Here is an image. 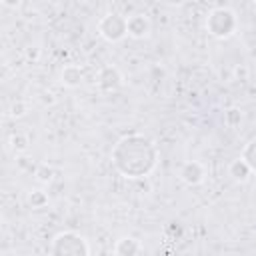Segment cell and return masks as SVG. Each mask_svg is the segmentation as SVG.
<instances>
[{
	"instance_id": "1",
	"label": "cell",
	"mask_w": 256,
	"mask_h": 256,
	"mask_svg": "<svg viewBox=\"0 0 256 256\" xmlns=\"http://www.w3.org/2000/svg\"><path fill=\"white\" fill-rule=\"evenodd\" d=\"M158 158L160 152L156 142L140 132L124 134L122 138L116 140L110 152V162L114 170L130 180H140L150 176L158 166Z\"/></svg>"
},
{
	"instance_id": "2",
	"label": "cell",
	"mask_w": 256,
	"mask_h": 256,
	"mask_svg": "<svg viewBox=\"0 0 256 256\" xmlns=\"http://www.w3.org/2000/svg\"><path fill=\"white\" fill-rule=\"evenodd\" d=\"M206 32L216 40H228L238 30V16L228 6H216L206 14Z\"/></svg>"
},
{
	"instance_id": "3",
	"label": "cell",
	"mask_w": 256,
	"mask_h": 256,
	"mask_svg": "<svg viewBox=\"0 0 256 256\" xmlns=\"http://www.w3.org/2000/svg\"><path fill=\"white\" fill-rule=\"evenodd\" d=\"M90 252L92 250H90L88 240L74 230L58 232L50 240V246H48V254L52 256H88Z\"/></svg>"
},
{
	"instance_id": "4",
	"label": "cell",
	"mask_w": 256,
	"mask_h": 256,
	"mask_svg": "<svg viewBox=\"0 0 256 256\" xmlns=\"http://www.w3.org/2000/svg\"><path fill=\"white\" fill-rule=\"evenodd\" d=\"M96 30H98L100 38H104L110 44L122 42L128 36V18L118 12H108L98 20Z\"/></svg>"
},
{
	"instance_id": "5",
	"label": "cell",
	"mask_w": 256,
	"mask_h": 256,
	"mask_svg": "<svg viewBox=\"0 0 256 256\" xmlns=\"http://www.w3.org/2000/svg\"><path fill=\"white\" fill-rule=\"evenodd\" d=\"M206 174H208V170H206V166H204L200 160H186V162H182L180 168H178V178H180V182H184V184L190 186V188L200 186V184L206 180Z\"/></svg>"
},
{
	"instance_id": "6",
	"label": "cell",
	"mask_w": 256,
	"mask_h": 256,
	"mask_svg": "<svg viewBox=\"0 0 256 256\" xmlns=\"http://www.w3.org/2000/svg\"><path fill=\"white\" fill-rule=\"evenodd\" d=\"M96 84H98L100 92H116L118 88H122L124 76H122V72H120L116 66L106 64V66H102V68L98 70V74H96Z\"/></svg>"
},
{
	"instance_id": "7",
	"label": "cell",
	"mask_w": 256,
	"mask_h": 256,
	"mask_svg": "<svg viewBox=\"0 0 256 256\" xmlns=\"http://www.w3.org/2000/svg\"><path fill=\"white\" fill-rule=\"evenodd\" d=\"M152 32V22L144 12H136L128 16V36L134 40H144Z\"/></svg>"
},
{
	"instance_id": "8",
	"label": "cell",
	"mask_w": 256,
	"mask_h": 256,
	"mask_svg": "<svg viewBox=\"0 0 256 256\" xmlns=\"http://www.w3.org/2000/svg\"><path fill=\"white\" fill-rule=\"evenodd\" d=\"M112 252L116 256H138V254H144V244L134 236H122L116 240Z\"/></svg>"
},
{
	"instance_id": "9",
	"label": "cell",
	"mask_w": 256,
	"mask_h": 256,
	"mask_svg": "<svg viewBox=\"0 0 256 256\" xmlns=\"http://www.w3.org/2000/svg\"><path fill=\"white\" fill-rule=\"evenodd\" d=\"M84 82V68L80 64H66L60 70V84L64 88H78Z\"/></svg>"
},
{
	"instance_id": "10",
	"label": "cell",
	"mask_w": 256,
	"mask_h": 256,
	"mask_svg": "<svg viewBox=\"0 0 256 256\" xmlns=\"http://www.w3.org/2000/svg\"><path fill=\"white\" fill-rule=\"evenodd\" d=\"M252 174H254L252 168L246 164V160H244L242 156L230 160V164H228V176H230L236 184H246V182L252 178Z\"/></svg>"
},
{
	"instance_id": "11",
	"label": "cell",
	"mask_w": 256,
	"mask_h": 256,
	"mask_svg": "<svg viewBox=\"0 0 256 256\" xmlns=\"http://www.w3.org/2000/svg\"><path fill=\"white\" fill-rule=\"evenodd\" d=\"M244 120V112L238 108V106H230L224 110V124L228 128H238Z\"/></svg>"
},
{
	"instance_id": "12",
	"label": "cell",
	"mask_w": 256,
	"mask_h": 256,
	"mask_svg": "<svg viewBox=\"0 0 256 256\" xmlns=\"http://www.w3.org/2000/svg\"><path fill=\"white\" fill-rule=\"evenodd\" d=\"M54 176H56L54 168H52L50 164H46V162H42V164H38V166L34 168V178H36L40 184H50V182L54 180Z\"/></svg>"
},
{
	"instance_id": "13",
	"label": "cell",
	"mask_w": 256,
	"mask_h": 256,
	"mask_svg": "<svg viewBox=\"0 0 256 256\" xmlns=\"http://www.w3.org/2000/svg\"><path fill=\"white\" fill-rule=\"evenodd\" d=\"M240 156L246 160V164H248V166L252 168V172L256 174V138H252V140H248V142L244 144Z\"/></svg>"
},
{
	"instance_id": "14",
	"label": "cell",
	"mask_w": 256,
	"mask_h": 256,
	"mask_svg": "<svg viewBox=\"0 0 256 256\" xmlns=\"http://www.w3.org/2000/svg\"><path fill=\"white\" fill-rule=\"evenodd\" d=\"M28 146H30V138H28V134H24V132H16V134L10 136V148H12L16 154L26 152Z\"/></svg>"
},
{
	"instance_id": "15",
	"label": "cell",
	"mask_w": 256,
	"mask_h": 256,
	"mask_svg": "<svg viewBox=\"0 0 256 256\" xmlns=\"http://www.w3.org/2000/svg\"><path fill=\"white\" fill-rule=\"evenodd\" d=\"M28 204L32 208H44L48 204V194L44 190H32L28 194Z\"/></svg>"
},
{
	"instance_id": "16",
	"label": "cell",
	"mask_w": 256,
	"mask_h": 256,
	"mask_svg": "<svg viewBox=\"0 0 256 256\" xmlns=\"http://www.w3.org/2000/svg\"><path fill=\"white\" fill-rule=\"evenodd\" d=\"M26 112H28V104H26L24 100H14V102L10 104V110H8V114H10L12 118H22Z\"/></svg>"
},
{
	"instance_id": "17",
	"label": "cell",
	"mask_w": 256,
	"mask_h": 256,
	"mask_svg": "<svg viewBox=\"0 0 256 256\" xmlns=\"http://www.w3.org/2000/svg\"><path fill=\"white\" fill-rule=\"evenodd\" d=\"M250 78V68L246 64H236L234 66V80H240V82H246Z\"/></svg>"
},
{
	"instance_id": "18",
	"label": "cell",
	"mask_w": 256,
	"mask_h": 256,
	"mask_svg": "<svg viewBox=\"0 0 256 256\" xmlns=\"http://www.w3.org/2000/svg\"><path fill=\"white\" fill-rule=\"evenodd\" d=\"M40 54H42V50H40L38 46H26V48H24V56H26V60L38 62V60H40Z\"/></svg>"
},
{
	"instance_id": "19",
	"label": "cell",
	"mask_w": 256,
	"mask_h": 256,
	"mask_svg": "<svg viewBox=\"0 0 256 256\" xmlns=\"http://www.w3.org/2000/svg\"><path fill=\"white\" fill-rule=\"evenodd\" d=\"M16 164H18V168H20V170H26V168H30V170H32V168H36L28 156H20V158H16Z\"/></svg>"
},
{
	"instance_id": "20",
	"label": "cell",
	"mask_w": 256,
	"mask_h": 256,
	"mask_svg": "<svg viewBox=\"0 0 256 256\" xmlns=\"http://www.w3.org/2000/svg\"><path fill=\"white\" fill-rule=\"evenodd\" d=\"M6 8H10V10H18L22 4H24V0H0Z\"/></svg>"
},
{
	"instance_id": "21",
	"label": "cell",
	"mask_w": 256,
	"mask_h": 256,
	"mask_svg": "<svg viewBox=\"0 0 256 256\" xmlns=\"http://www.w3.org/2000/svg\"><path fill=\"white\" fill-rule=\"evenodd\" d=\"M164 2H166L168 6H182L186 0H164Z\"/></svg>"
},
{
	"instance_id": "22",
	"label": "cell",
	"mask_w": 256,
	"mask_h": 256,
	"mask_svg": "<svg viewBox=\"0 0 256 256\" xmlns=\"http://www.w3.org/2000/svg\"><path fill=\"white\" fill-rule=\"evenodd\" d=\"M252 10H254V12H256V0H254V2H252Z\"/></svg>"
},
{
	"instance_id": "23",
	"label": "cell",
	"mask_w": 256,
	"mask_h": 256,
	"mask_svg": "<svg viewBox=\"0 0 256 256\" xmlns=\"http://www.w3.org/2000/svg\"><path fill=\"white\" fill-rule=\"evenodd\" d=\"M106 2H114V0H106Z\"/></svg>"
}]
</instances>
